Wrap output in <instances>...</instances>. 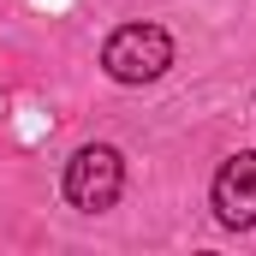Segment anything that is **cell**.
<instances>
[{"mask_svg":"<svg viewBox=\"0 0 256 256\" xmlns=\"http://www.w3.org/2000/svg\"><path fill=\"white\" fill-rule=\"evenodd\" d=\"M102 66L114 84H155L167 66H173V36L161 24H126L108 36L102 48Z\"/></svg>","mask_w":256,"mask_h":256,"instance_id":"6da1fadb","label":"cell"},{"mask_svg":"<svg viewBox=\"0 0 256 256\" xmlns=\"http://www.w3.org/2000/svg\"><path fill=\"white\" fill-rule=\"evenodd\" d=\"M120 191H126V161H120V149L90 143V149H78V155L66 161V202H72V208L102 214V208L120 202Z\"/></svg>","mask_w":256,"mask_h":256,"instance_id":"7a4b0ae2","label":"cell"},{"mask_svg":"<svg viewBox=\"0 0 256 256\" xmlns=\"http://www.w3.org/2000/svg\"><path fill=\"white\" fill-rule=\"evenodd\" d=\"M214 220L232 226V232L256 226V149H238V155L220 161V173H214Z\"/></svg>","mask_w":256,"mask_h":256,"instance_id":"3957f363","label":"cell"}]
</instances>
